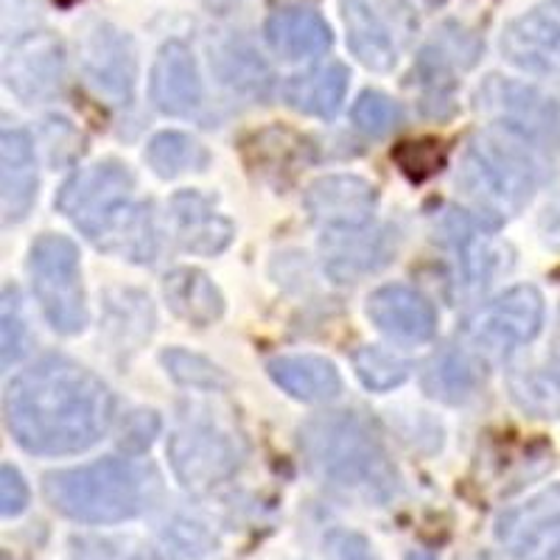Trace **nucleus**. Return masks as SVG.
Returning <instances> with one entry per match:
<instances>
[{
    "instance_id": "obj_28",
    "label": "nucleus",
    "mask_w": 560,
    "mask_h": 560,
    "mask_svg": "<svg viewBox=\"0 0 560 560\" xmlns=\"http://www.w3.org/2000/svg\"><path fill=\"white\" fill-rule=\"evenodd\" d=\"M149 166L158 177H179L185 172H202L208 166V152L197 140L183 132H160L147 149Z\"/></svg>"
},
{
    "instance_id": "obj_34",
    "label": "nucleus",
    "mask_w": 560,
    "mask_h": 560,
    "mask_svg": "<svg viewBox=\"0 0 560 560\" xmlns=\"http://www.w3.org/2000/svg\"><path fill=\"white\" fill-rule=\"evenodd\" d=\"M160 432V418L154 412H132L121 429V448L143 452Z\"/></svg>"
},
{
    "instance_id": "obj_25",
    "label": "nucleus",
    "mask_w": 560,
    "mask_h": 560,
    "mask_svg": "<svg viewBox=\"0 0 560 560\" xmlns=\"http://www.w3.org/2000/svg\"><path fill=\"white\" fill-rule=\"evenodd\" d=\"M510 395L524 412L535 418L560 415V331L549 359L538 368H522L510 373Z\"/></svg>"
},
{
    "instance_id": "obj_21",
    "label": "nucleus",
    "mask_w": 560,
    "mask_h": 560,
    "mask_svg": "<svg viewBox=\"0 0 560 560\" xmlns=\"http://www.w3.org/2000/svg\"><path fill=\"white\" fill-rule=\"evenodd\" d=\"M163 298L168 308L188 325L208 328L224 314V298L217 283L194 267H179L163 278Z\"/></svg>"
},
{
    "instance_id": "obj_9",
    "label": "nucleus",
    "mask_w": 560,
    "mask_h": 560,
    "mask_svg": "<svg viewBox=\"0 0 560 560\" xmlns=\"http://www.w3.org/2000/svg\"><path fill=\"white\" fill-rule=\"evenodd\" d=\"M497 538L513 560H560V485L504 513Z\"/></svg>"
},
{
    "instance_id": "obj_33",
    "label": "nucleus",
    "mask_w": 560,
    "mask_h": 560,
    "mask_svg": "<svg viewBox=\"0 0 560 560\" xmlns=\"http://www.w3.org/2000/svg\"><path fill=\"white\" fill-rule=\"evenodd\" d=\"M28 504V485L20 477L18 468L3 465L0 468V510L3 516H20Z\"/></svg>"
},
{
    "instance_id": "obj_17",
    "label": "nucleus",
    "mask_w": 560,
    "mask_h": 560,
    "mask_svg": "<svg viewBox=\"0 0 560 560\" xmlns=\"http://www.w3.org/2000/svg\"><path fill=\"white\" fill-rule=\"evenodd\" d=\"M84 73L90 84L104 93L113 104H129L138 77L135 51L129 37L121 32H113L109 26L96 28L84 43Z\"/></svg>"
},
{
    "instance_id": "obj_31",
    "label": "nucleus",
    "mask_w": 560,
    "mask_h": 560,
    "mask_svg": "<svg viewBox=\"0 0 560 560\" xmlns=\"http://www.w3.org/2000/svg\"><path fill=\"white\" fill-rule=\"evenodd\" d=\"M163 364H166V370L172 373L174 382L185 384V387L217 389L224 384V376L219 373V368H213L208 359L197 357V353H188V350H166V353H163Z\"/></svg>"
},
{
    "instance_id": "obj_32",
    "label": "nucleus",
    "mask_w": 560,
    "mask_h": 560,
    "mask_svg": "<svg viewBox=\"0 0 560 560\" xmlns=\"http://www.w3.org/2000/svg\"><path fill=\"white\" fill-rule=\"evenodd\" d=\"M3 368H12L23 353H26L28 345V328L26 319H23V312H20V294L14 287H3Z\"/></svg>"
},
{
    "instance_id": "obj_23",
    "label": "nucleus",
    "mask_w": 560,
    "mask_h": 560,
    "mask_svg": "<svg viewBox=\"0 0 560 560\" xmlns=\"http://www.w3.org/2000/svg\"><path fill=\"white\" fill-rule=\"evenodd\" d=\"M267 39L283 59H308L331 48V28L308 9H280L267 20Z\"/></svg>"
},
{
    "instance_id": "obj_16",
    "label": "nucleus",
    "mask_w": 560,
    "mask_h": 560,
    "mask_svg": "<svg viewBox=\"0 0 560 560\" xmlns=\"http://www.w3.org/2000/svg\"><path fill=\"white\" fill-rule=\"evenodd\" d=\"M368 317L376 323L378 331L398 339V342H429L438 331V314H434L432 303L415 289L401 287V283L382 287L370 294Z\"/></svg>"
},
{
    "instance_id": "obj_18",
    "label": "nucleus",
    "mask_w": 560,
    "mask_h": 560,
    "mask_svg": "<svg viewBox=\"0 0 560 560\" xmlns=\"http://www.w3.org/2000/svg\"><path fill=\"white\" fill-rule=\"evenodd\" d=\"M37 199V158L34 143L23 129H3L0 135V205L3 222L26 219Z\"/></svg>"
},
{
    "instance_id": "obj_24",
    "label": "nucleus",
    "mask_w": 560,
    "mask_h": 560,
    "mask_svg": "<svg viewBox=\"0 0 560 560\" xmlns=\"http://www.w3.org/2000/svg\"><path fill=\"white\" fill-rule=\"evenodd\" d=\"M345 93H348V70L339 62L319 65L308 73L289 79L287 84V102L298 113L317 115V118H334L342 107Z\"/></svg>"
},
{
    "instance_id": "obj_35",
    "label": "nucleus",
    "mask_w": 560,
    "mask_h": 560,
    "mask_svg": "<svg viewBox=\"0 0 560 560\" xmlns=\"http://www.w3.org/2000/svg\"><path fill=\"white\" fill-rule=\"evenodd\" d=\"M73 558L77 560H140L135 549H127L113 538H77L73 541Z\"/></svg>"
},
{
    "instance_id": "obj_27",
    "label": "nucleus",
    "mask_w": 560,
    "mask_h": 560,
    "mask_svg": "<svg viewBox=\"0 0 560 560\" xmlns=\"http://www.w3.org/2000/svg\"><path fill=\"white\" fill-rule=\"evenodd\" d=\"M423 387L432 398L459 404L477 389V373H474V364L468 362L465 353L440 350L438 357L429 362L427 373H423Z\"/></svg>"
},
{
    "instance_id": "obj_11",
    "label": "nucleus",
    "mask_w": 560,
    "mask_h": 560,
    "mask_svg": "<svg viewBox=\"0 0 560 560\" xmlns=\"http://www.w3.org/2000/svg\"><path fill=\"white\" fill-rule=\"evenodd\" d=\"M306 210L312 222L328 233H350V230H368L376 213V188L353 174H331L308 185Z\"/></svg>"
},
{
    "instance_id": "obj_10",
    "label": "nucleus",
    "mask_w": 560,
    "mask_h": 560,
    "mask_svg": "<svg viewBox=\"0 0 560 560\" xmlns=\"http://www.w3.org/2000/svg\"><path fill=\"white\" fill-rule=\"evenodd\" d=\"M172 465L188 490H210L236 471V452L230 440L202 420H183L168 443Z\"/></svg>"
},
{
    "instance_id": "obj_13",
    "label": "nucleus",
    "mask_w": 560,
    "mask_h": 560,
    "mask_svg": "<svg viewBox=\"0 0 560 560\" xmlns=\"http://www.w3.org/2000/svg\"><path fill=\"white\" fill-rule=\"evenodd\" d=\"M3 73L9 88L23 102H45L57 96L65 79L62 45L48 32H28L7 54Z\"/></svg>"
},
{
    "instance_id": "obj_1",
    "label": "nucleus",
    "mask_w": 560,
    "mask_h": 560,
    "mask_svg": "<svg viewBox=\"0 0 560 560\" xmlns=\"http://www.w3.org/2000/svg\"><path fill=\"white\" fill-rule=\"evenodd\" d=\"M7 427L39 457L88 452L113 423L107 384L73 359L45 357L23 370L3 398Z\"/></svg>"
},
{
    "instance_id": "obj_37",
    "label": "nucleus",
    "mask_w": 560,
    "mask_h": 560,
    "mask_svg": "<svg viewBox=\"0 0 560 560\" xmlns=\"http://www.w3.org/2000/svg\"><path fill=\"white\" fill-rule=\"evenodd\" d=\"M541 228H544V238L555 247H560V199H555L547 210H544V219H541Z\"/></svg>"
},
{
    "instance_id": "obj_30",
    "label": "nucleus",
    "mask_w": 560,
    "mask_h": 560,
    "mask_svg": "<svg viewBox=\"0 0 560 560\" xmlns=\"http://www.w3.org/2000/svg\"><path fill=\"white\" fill-rule=\"evenodd\" d=\"M353 124L362 129L370 138H382V135L393 132L404 124L401 104H395L393 98L378 93V90H368L353 104Z\"/></svg>"
},
{
    "instance_id": "obj_19",
    "label": "nucleus",
    "mask_w": 560,
    "mask_h": 560,
    "mask_svg": "<svg viewBox=\"0 0 560 560\" xmlns=\"http://www.w3.org/2000/svg\"><path fill=\"white\" fill-rule=\"evenodd\" d=\"M172 224L174 238L185 253L194 255H219L233 242V224L199 191H179L172 199Z\"/></svg>"
},
{
    "instance_id": "obj_36",
    "label": "nucleus",
    "mask_w": 560,
    "mask_h": 560,
    "mask_svg": "<svg viewBox=\"0 0 560 560\" xmlns=\"http://www.w3.org/2000/svg\"><path fill=\"white\" fill-rule=\"evenodd\" d=\"M328 544H331L337 560H376L370 544L357 533H345V529L342 533H334L331 538H328Z\"/></svg>"
},
{
    "instance_id": "obj_8",
    "label": "nucleus",
    "mask_w": 560,
    "mask_h": 560,
    "mask_svg": "<svg viewBox=\"0 0 560 560\" xmlns=\"http://www.w3.org/2000/svg\"><path fill=\"white\" fill-rule=\"evenodd\" d=\"M477 107L497 121L504 132L516 135L524 143H549L560 135V109L552 98L527 84L510 82L502 77H488L479 88Z\"/></svg>"
},
{
    "instance_id": "obj_26",
    "label": "nucleus",
    "mask_w": 560,
    "mask_h": 560,
    "mask_svg": "<svg viewBox=\"0 0 560 560\" xmlns=\"http://www.w3.org/2000/svg\"><path fill=\"white\" fill-rule=\"evenodd\" d=\"M364 230H350L345 236H328V253H325V269L339 283L357 280L359 275L373 272L387 261L384 249V236H376L373 242L362 236Z\"/></svg>"
},
{
    "instance_id": "obj_12",
    "label": "nucleus",
    "mask_w": 560,
    "mask_h": 560,
    "mask_svg": "<svg viewBox=\"0 0 560 560\" xmlns=\"http://www.w3.org/2000/svg\"><path fill=\"white\" fill-rule=\"evenodd\" d=\"M502 54L535 77H560V0H547L510 20L502 32Z\"/></svg>"
},
{
    "instance_id": "obj_22",
    "label": "nucleus",
    "mask_w": 560,
    "mask_h": 560,
    "mask_svg": "<svg viewBox=\"0 0 560 560\" xmlns=\"http://www.w3.org/2000/svg\"><path fill=\"white\" fill-rule=\"evenodd\" d=\"M269 376L280 389L306 404L331 401L342 393L339 370L319 357H280L269 362Z\"/></svg>"
},
{
    "instance_id": "obj_4",
    "label": "nucleus",
    "mask_w": 560,
    "mask_h": 560,
    "mask_svg": "<svg viewBox=\"0 0 560 560\" xmlns=\"http://www.w3.org/2000/svg\"><path fill=\"white\" fill-rule=\"evenodd\" d=\"M160 477L135 459H98L45 477V499L62 516L82 524H118L152 508Z\"/></svg>"
},
{
    "instance_id": "obj_6",
    "label": "nucleus",
    "mask_w": 560,
    "mask_h": 560,
    "mask_svg": "<svg viewBox=\"0 0 560 560\" xmlns=\"http://www.w3.org/2000/svg\"><path fill=\"white\" fill-rule=\"evenodd\" d=\"M32 287L45 319L59 334H79L88 325L79 249L65 236H39L28 255Z\"/></svg>"
},
{
    "instance_id": "obj_15",
    "label": "nucleus",
    "mask_w": 560,
    "mask_h": 560,
    "mask_svg": "<svg viewBox=\"0 0 560 560\" xmlns=\"http://www.w3.org/2000/svg\"><path fill=\"white\" fill-rule=\"evenodd\" d=\"M152 102L160 113L191 118L202 107V79L197 59L183 39H168L152 65Z\"/></svg>"
},
{
    "instance_id": "obj_5",
    "label": "nucleus",
    "mask_w": 560,
    "mask_h": 560,
    "mask_svg": "<svg viewBox=\"0 0 560 560\" xmlns=\"http://www.w3.org/2000/svg\"><path fill=\"white\" fill-rule=\"evenodd\" d=\"M457 183L488 217L502 219L529 202L538 185V168L524 140L497 127L468 143Z\"/></svg>"
},
{
    "instance_id": "obj_7",
    "label": "nucleus",
    "mask_w": 560,
    "mask_h": 560,
    "mask_svg": "<svg viewBox=\"0 0 560 560\" xmlns=\"http://www.w3.org/2000/svg\"><path fill=\"white\" fill-rule=\"evenodd\" d=\"M544 314H547V306L538 289L513 287L485 303L465 323L463 339L479 357L502 359L541 334Z\"/></svg>"
},
{
    "instance_id": "obj_3",
    "label": "nucleus",
    "mask_w": 560,
    "mask_h": 560,
    "mask_svg": "<svg viewBox=\"0 0 560 560\" xmlns=\"http://www.w3.org/2000/svg\"><path fill=\"white\" fill-rule=\"evenodd\" d=\"M300 452L314 477L345 497L387 504L398 493V474L382 440L359 415L325 412L300 427Z\"/></svg>"
},
{
    "instance_id": "obj_2",
    "label": "nucleus",
    "mask_w": 560,
    "mask_h": 560,
    "mask_svg": "<svg viewBox=\"0 0 560 560\" xmlns=\"http://www.w3.org/2000/svg\"><path fill=\"white\" fill-rule=\"evenodd\" d=\"M57 208L96 247L138 264L154 261L158 230L152 210L135 202V177L124 163L104 160L73 174L59 191Z\"/></svg>"
},
{
    "instance_id": "obj_14",
    "label": "nucleus",
    "mask_w": 560,
    "mask_h": 560,
    "mask_svg": "<svg viewBox=\"0 0 560 560\" xmlns=\"http://www.w3.org/2000/svg\"><path fill=\"white\" fill-rule=\"evenodd\" d=\"M342 23L353 57L364 68L387 73L398 62L401 39L387 0H342Z\"/></svg>"
},
{
    "instance_id": "obj_29",
    "label": "nucleus",
    "mask_w": 560,
    "mask_h": 560,
    "mask_svg": "<svg viewBox=\"0 0 560 560\" xmlns=\"http://www.w3.org/2000/svg\"><path fill=\"white\" fill-rule=\"evenodd\" d=\"M353 368H357L359 382L373 393H387V389L401 387L409 378V364L389 350L364 345L353 353Z\"/></svg>"
},
{
    "instance_id": "obj_20",
    "label": "nucleus",
    "mask_w": 560,
    "mask_h": 560,
    "mask_svg": "<svg viewBox=\"0 0 560 560\" xmlns=\"http://www.w3.org/2000/svg\"><path fill=\"white\" fill-rule=\"evenodd\" d=\"M443 236H446V244L457 258V272L465 287H488L490 280L504 269V255L499 244L471 217L452 213V217L443 219Z\"/></svg>"
}]
</instances>
